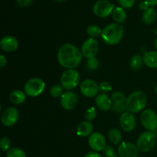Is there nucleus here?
<instances>
[{"label": "nucleus", "mask_w": 157, "mask_h": 157, "mask_svg": "<svg viewBox=\"0 0 157 157\" xmlns=\"http://www.w3.org/2000/svg\"><path fill=\"white\" fill-rule=\"evenodd\" d=\"M82 52L76 46L69 43L61 45L58 52V61L62 67L75 69L82 60Z\"/></svg>", "instance_id": "nucleus-1"}, {"label": "nucleus", "mask_w": 157, "mask_h": 157, "mask_svg": "<svg viewBox=\"0 0 157 157\" xmlns=\"http://www.w3.org/2000/svg\"><path fill=\"white\" fill-rule=\"evenodd\" d=\"M124 32L123 25L118 23H112L103 29L101 38L107 44L116 45L123 38Z\"/></svg>", "instance_id": "nucleus-2"}, {"label": "nucleus", "mask_w": 157, "mask_h": 157, "mask_svg": "<svg viewBox=\"0 0 157 157\" xmlns=\"http://www.w3.org/2000/svg\"><path fill=\"white\" fill-rule=\"evenodd\" d=\"M147 103V98L145 94L140 90H136L130 94L127 98L126 107L130 113H138L145 108Z\"/></svg>", "instance_id": "nucleus-3"}, {"label": "nucleus", "mask_w": 157, "mask_h": 157, "mask_svg": "<svg viewBox=\"0 0 157 157\" xmlns=\"http://www.w3.org/2000/svg\"><path fill=\"white\" fill-rule=\"evenodd\" d=\"M156 141L157 137L153 132H144L138 137L136 141V147L140 151L147 153L153 150Z\"/></svg>", "instance_id": "nucleus-4"}, {"label": "nucleus", "mask_w": 157, "mask_h": 157, "mask_svg": "<svg viewBox=\"0 0 157 157\" xmlns=\"http://www.w3.org/2000/svg\"><path fill=\"white\" fill-rule=\"evenodd\" d=\"M45 88V84L39 78L29 79L24 86V91L29 97L39 96Z\"/></svg>", "instance_id": "nucleus-5"}, {"label": "nucleus", "mask_w": 157, "mask_h": 157, "mask_svg": "<svg viewBox=\"0 0 157 157\" xmlns=\"http://www.w3.org/2000/svg\"><path fill=\"white\" fill-rule=\"evenodd\" d=\"M80 81L79 73L75 69H67L61 77V86L66 90H72L78 85Z\"/></svg>", "instance_id": "nucleus-6"}, {"label": "nucleus", "mask_w": 157, "mask_h": 157, "mask_svg": "<svg viewBox=\"0 0 157 157\" xmlns=\"http://www.w3.org/2000/svg\"><path fill=\"white\" fill-rule=\"evenodd\" d=\"M114 9V5L108 0H98L94 3L93 7L94 13L99 18H107Z\"/></svg>", "instance_id": "nucleus-7"}, {"label": "nucleus", "mask_w": 157, "mask_h": 157, "mask_svg": "<svg viewBox=\"0 0 157 157\" xmlns=\"http://www.w3.org/2000/svg\"><path fill=\"white\" fill-rule=\"evenodd\" d=\"M140 121L144 128L148 131L153 132L157 129V114L153 110H144L141 113Z\"/></svg>", "instance_id": "nucleus-8"}, {"label": "nucleus", "mask_w": 157, "mask_h": 157, "mask_svg": "<svg viewBox=\"0 0 157 157\" xmlns=\"http://www.w3.org/2000/svg\"><path fill=\"white\" fill-rule=\"evenodd\" d=\"M99 51V44L94 38H88L83 43L81 46L82 55L87 59L93 58L96 57Z\"/></svg>", "instance_id": "nucleus-9"}, {"label": "nucleus", "mask_w": 157, "mask_h": 157, "mask_svg": "<svg viewBox=\"0 0 157 157\" xmlns=\"http://www.w3.org/2000/svg\"><path fill=\"white\" fill-rule=\"evenodd\" d=\"M81 94L86 98H94L98 96L99 92V85L95 81L91 79H86L81 82L80 85Z\"/></svg>", "instance_id": "nucleus-10"}, {"label": "nucleus", "mask_w": 157, "mask_h": 157, "mask_svg": "<svg viewBox=\"0 0 157 157\" xmlns=\"http://www.w3.org/2000/svg\"><path fill=\"white\" fill-rule=\"evenodd\" d=\"M88 144L90 148L94 152L104 151L106 148L105 138L101 133H93L88 139Z\"/></svg>", "instance_id": "nucleus-11"}, {"label": "nucleus", "mask_w": 157, "mask_h": 157, "mask_svg": "<svg viewBox=\"0 0 157 157\" xmlns=\"http://www.w3.org/2000/svg\"><path fill=\"white\" fill-rule=\"evenodd\" d=\"M18 118V110L15 107H9L2 114L1 121L3 125L6 127H12L16 124Z\"/></svg>", "instance_id": "nucleus-12"}, {"label": "nucleus", "mask_w": 157, "mask_h": 157, "mask_svg": "<svg viewBox=\"0 0 157 157\" xmlns=\"http://www.w3.org/2000/svg\"><path fill=\"white\" fill-rule=\"evenodd\" d=\"M138 151L137 147L129 142H123L117 149L119 157H137Z\"/></svg>", "instance_id": "nucleus-13"}, {"label": "nucleus", "mask_w": 157, "mask_h": 157, "mask_svg": "<svg viewBox=\"0 0 157 157\" xmlns=\"http://www.w3.org/2000/svg\"><path fill=\"white\" fill-rule=\"evenodd\" d=\"M120 124L124 131L130 132L136 127V118L130 112H124L120 117Z\"/></svg>", "instance_id": "nucleus-14"}, {"label": "nucleus", "mask_w": 157, "mask_h": 157, "mask_svg": "<svg viewBox=\"0 0 157 157\" xmlns=\"http://www.w3.org/2000/svg\"><path fill=\"white\" fill-rule=\"evenodd\" d=\"M78 102V98L74 92L67 91L61 98V105L64 110H73Z\"/></svg>", "instance_id": "nucleus-15"}, {"label": "nucleus", "mask_w": 157, "mask_h": 157, "mask_svg": "<svg viewBox=\"0 0 157 157\" xmlns=\"http://www.w3.org/2000/svg\"><path fill=\"white\" fill-rule=\"evenodd\" d=\"M0 46L3 51L6 52H15L18 47V41L15 37L11 35L4 36L0 41Z\"/></svg>", "instance_id": "nucleus-16"}, {"label": "nucleus", "mask_w": 157, "mask_h": 157, "mask_svg": "<svg viewBox=\"0 0 157 157\" xmlns=\"http://www.w3.org/2000/svg\"><path fill=\"white\" fill-rule=\"evenodd\" d=\"M95 103L100 110L103 111H107L112 107V101L106 94L102 93L98 94L95 98Z\"/></svg>", "instance_id": "nucleus-17"}, {"label": "nucleus", "mask_w": 157, "mask_h": 157, "mask_svg": "<svg viewBox=\"0 0 157 157\" xmlns=\"http://www.w3.org/2000/svg\"><path fill=\"white\" fill-rule=\"evenodd\" d=\"M94 126L92 123L89 121H83L80 123L77 127V134L81 137H87L92 134Z\"/></svg>", "instance_id": "nucleus-18"}, {"label": "nucleus", "mask_w": 157, "mask_h": 157, "mask_svg": "<svg viewBox=\"0 0 157 157\" xmlns=\"http://www.w3.org/2000/svg\"><path fill=\"white\" fill-rule=\"evenodd\" d=\"M144 64L150 68H157V51H150L144 54Z\"/></svg>", "instance_id": "nucleus-19"}, {"label": "nucleus", "mask_w": 157, "mask_h": 157, "mask_svg": "<svg viewBox=\"0 0 157 157\" xmlns=\"http://www.w3.org/2000/svg\"><path fill=\"white\" fill-rule=\"evenodd\" d=\"M9 100L15 105H19L25 101L26 94L20 90H13L9 95Z\"/></svg>", "instance_id": "nucleus-20"}, {"label": "nucleus", "mask_w": 157, "mask_h": 157, "mask_svg": "<svg viewBox=\"0 0 157 157\" xmlns=\"http://www.w3.org/2000/svg\"><path fill=\"white\" fill-rule=\"evenodd\" d=\"M156 11L153 7H150L146 11H144V13H143V21L147 25H152L156 21Z\"/></svg>", "instance_id": "nucleus-21"}, {"label": "nucleus", "mask_w": 157, "mask_h": 157, "mask_svg": "<svg viewBox=\"0 0 157 157\" xmlns=\"http://www.w3.org/2000/svg\"><path fill=\"white\" fill-rule=\"evenodd\" d=\"M113 20L116 21V23L121 24L124 22L127 19V12L122 7H117L113 9V13H112Z\"/></svg>", "instance_id": "nucleus-22"}, {"label": "nucleus", "mask_w": 157, "mask_h": 157, "mask_svg": "<svg viewBox=\"0 0 157 157\" xmlns=\"http://www.w3.org/2000/svg\"><path fill=\"white\" fill-rule=\"evenodd\" d=\"M144 64V58L139 55H133L131 58L130 61V66L133 70L138 71L142 68L143 65Z\"/></svg>", "instance_id": "nucleus-23"}, {"label": "nucleus", "mask_w": 157, "mask_h": 157, "mask_svg": "<svg viewBox=\"0 0 157 157\" xmlns=\"http://www.w3.org/2000/svg\"><path fill=\"white\" fill-rule=\"evenodd\" d=\"M108 136L110 140L113 144H118L119 143H121V140H122V133L120 131V130L117 128H112L109 131Z\"/></svg>", "instance_id": "nucleus-24"}, {"label": "nucleus", "mask_w": 157, "mask_h": 157, "mask_svg": "<svg viewBox=\"0 0 157 157\" xmlns=\"http://www.w3.org/2000/svg\"><path fill=\"white\" fill-rule=\"evenodd\" d=\"M87 34L91 38H95L101 35L102 30H101L99 26L96 25H90V26L87 27Z\"/></svg>", "instance_id": "nucleus-25"}, {"label": "nucleus", "mask_w": 157, "mask_h": 157, "mask_svg": "<svg viewBox=\"0 0 157 157\" xmlns=\"http://www.w3.org/2000/svg\"><path fill=\"white\" fill-rule=\"evenodd\" d=\"M111 101L113 104H126L127 98L121 91H115L111 94Z\"/></svg>", "instance_id": "nucleus-26"}, {"label": "nucleus", "mask_w": 157, "mask_h": 157, "mask_svg": "<svg viewBox=\"0 0 157 157\" xmlns=\"http://www.w3.org/2000/svg\"><path fill=\"white\" fill-rule=\"evenodd\" d=\"M6 157H26V153L21 149L14 147L7 151Z\"/></svg>", "instance_id": "nucleus-27"}, {"label": "nucleus", "mask_w": 157, "mask_h": 157, "mask_svg": "<svg viewBox=\"0 0 157 157\" xmlns=\"http://www.w3.org/2000/svg\"><path fill=\"white\" fill-rule=\"evenodd\" d=\"M64 91V87L60 84H55L52 87L50 90V94L54 98H59L63 95Z\"/></svg>", "instance_id": "nucleus-28"}, {"label": "nucleus", "mask_w": 157, "mask_h": 157, "mask_svg": "<svg viewBox=\"0 0 157 157\" xmlns=\"http://www.w3.org/2000/svg\"><path fill=\"white\" fill-rule=\"evenodd\" d=\"M11 145H12V141L9 137L4 136L0 140V147L2 151H9L10 150Z\"/></svg>", "instance_id": "nucleus-29"}, {"label": "nucleus", "mask_w": 157, "mask_h": 157, "mask_svg": "<svg viewBox=\"0 0 157 157\" xmlns=\"http://www.w3.org/2000/svg\"><path fill=\"white\" fill-rule=\"evenodd\" d=\"M86 66H87V68L89 69V70L94 71L98 69V66H99V61L96 58H90V59H87Z\"/></svg>", "instance_id": "nucleus-30"}, {"label": "nucleus", "mask_w": 157, "mask_h": 157, "mask_svg": "<svg viewBox=\"0 0 157 157\" xmlns=\"http://www.w3.org/2000/svg\"><path fill=\"white\" fill-rule=\"evenodd\" d=\"M97 117V110L94 107H89L85 112V118L87 121H91L94 120Z\"/></svg>", "instance_id": "nucleus-31"}, {"label": "nucleus", "mask_w": 157, "mask_h": 157, "mask_svg": "<svg viewBox=\"0 0 157 157\" xmlns=\"http://www.w3.org/2000/svg\"><path fill=\"white\" fill-rule=\"evenodd\" d=\"M111 108L113 112L117 113H123L127 110L126 104H113Z\"/></svg>", "instance_id": "nucleus-32"}, {"label": "nucleus", "mask_w": 157, "mask_h": 157, "mask_svg": "<svg viewBox=\"0 0 157 157\" xmlns=\"http://www.w3.org/2000/svg\"><path fill=\"white\" fill-rule=\"evenodd\" d=\"M99 90L102 93H107L112 90V86L110 83L107 82V81H104L99 84Z\"/></svg>", "instance_id": "nucleus-33"}, {"label": "nucleus", "mask_w": 157, "mask_h": 157, "mask_svg": "<svg viewBox=\"0 0 157 157\" xmlns=\"http://www.w3.org/2000/svg\"><path fill=\"white\" fill-rule=\"evenodd\" d=\"M119 4L124 9H130L133 6L135 0H117Z\"/></svg>", "instance_id": "nucleus-34"}, {"label": "nucleus", "mask_w": 157, "mask_h": 157, "mask_svg": "<svg viewBox=\"0 0 157 157\" xmlns=\"http://www.w3.org/2000/svg\"><path fill=\"white\" fill-rule=\"evenodd\" d=\"M104 152V157H118L114 151V149L110 146H107Z\"/></svg>", "instance_id": "nucleus-35"}, {"label": "nucleus", "mask_w": 157, "mask_h": 157, "mask_svg": "<svg viewBox=\"0 0 157 157\" xmlns=\"http://www.w3.org/2000/svg\"><path fill=\"white\" fill-rule=\"evenodd\" d=\"M16 2L21 7H26L32 2V0H16Z\"/></svg>", "instance_id": "nucleus-36"}, {"label": "nucleus", "mask_w": 157, "mask_h": 157, "mask_svg": "<svg viewBox=\"0 0 157 157\" xmlns=\"http://www.w3.org/2000/svg\"><path fill=\"white\" fill-rule=\"evenodd\" d=\"M6 64H7V59H6V58L4 55H2L0 56V67L2 68V67H4L6 65Z\"/></svg>", "instance_id": "nucleus-37"}, {"label": "nucleus", "mask_w": 157, "mask_h": 157, "mask_svg": "<svg viewBox=\"0 0 157 157\" xmlns=\"http://www.w3.org/2000/svg\"><path fill=\"white\" fill-rule=\"evenodd\" d=\"M84 157H103L100 153H98V152H89L88 153L84 156Z\"/></svg>", "instance_id": "nucleus-38"}, {"label": "nucleus", "mask_w": 157, "mask_h": 157, "mask_svg": "<svg viewBox=\"0 0 157 157\" xmlns=\"http://www.w3.org/2000/svg\"><path fill=\"white\" fill-rule=\"evenodd\" d=\"M139 8L140 10H144V11H146L147 9H148L149 8H150V7H149V6L147 4V3H146V2L144 1V2H140Z\"/></svg>", "instance_id": "nucleus-39"}, {"label": "nucleus", "mask_w": 157, "mask_h": 157, "mask_svg": "<svg viewBox=\"0 0 157 157\" xmlns=\"http://www.w3.org/2000/svg\"><path fill=\"white\" fill-rule=\"evenodd\" d=\"M149 7H153V6H157V0H144Z\"/></svg>", "instance_id": "nucleus-40"}, {"label": "nucleus", "mask_w": 157, "mask_h": 157, "mask_svg": "<svg viewBox=\"0 0 157 157\" xmlns=\"http://www.w3.org/2000/svg\"><path fill=\"white\" fill-rule=\"evenodd\" d=\"M154 47L155 48H156V50L157 51V38L155 39V41H154Z\"/></svg>", "instance_id": "nucleus-41"}, {"label": "nucleus", "mask_w": 157, "mask_h": 157, "mask_svg": "<svg viewBox=\"0 0 157 157\" xmlns=\"http://www.w3.org/2000/svg\"><path fill=\"white\" fill-rule=\"evenodd\" d=\"M55 1H57V2H64V1H65V0H55Z\"/></svg>", "instance_id": "nucleus-42"}, {"label": "nucleus", "mask_w": 157, "mask_h": 157, "mask_svg": "<svg viewBox=\"0 0 157 157\" xmlns=\"http://www.w3.org/2000/svg\"><path fill=\"white\" fill-rule=\"evenodd\" d=\"M155 91H156V94H157V85H156V89H155Z\"/></svg>", "instance_id": "nucleus-43"}, {"label": "nucleus", "mask_w": 157, "mask_h": 157, "mask_svg": "<svg viewBox=\"0 0 157 157\" xmlns=\"http://www.w3.org/2000/svg\"><path fill=\"white\" fill-rule=\"evenodd\" d=\"M156 142H157V141H156Z\"/></svg>", "instance_id": "nucleus-44"}]
</instances>
